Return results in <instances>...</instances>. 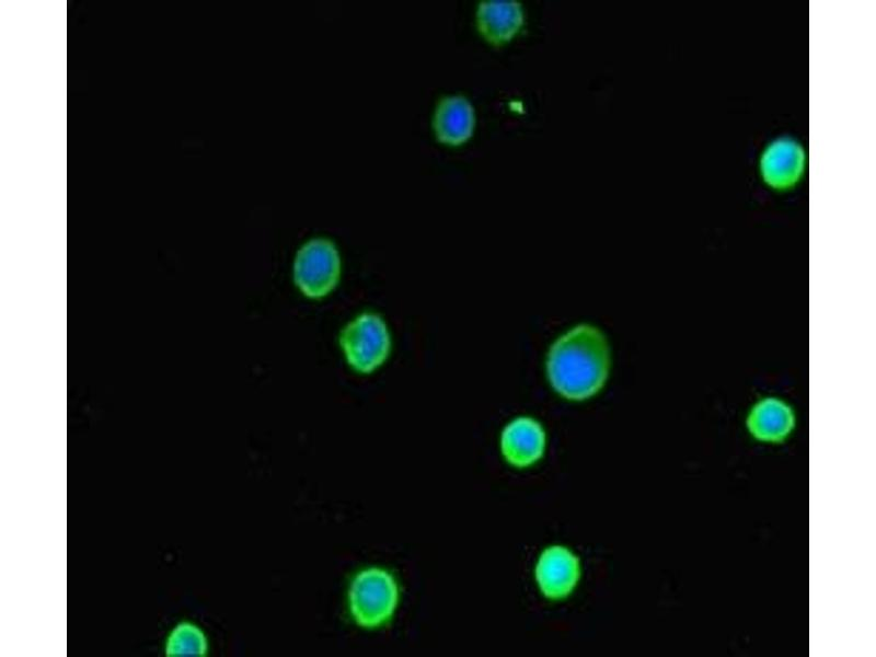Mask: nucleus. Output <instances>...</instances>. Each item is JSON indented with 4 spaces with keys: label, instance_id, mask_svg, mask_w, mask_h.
<instances>
[{
    "label": "nucleus",
    "instance_id": "f257e3e1",
    "mask_svg": "<svg viewBox=\"0 0 876 657\" xmlns=\"http://www.w3.org/2000/svg\"><path fill=\"white\" fill-rule=\"evenodd\" d=\"M610 349L603 333L590 324H579L551 346L546 372L562 396L581 401L595 395L606 383Z\"/></svg>",
    "mask_w": 876,
    "mask_h": 657
},
{
    "label": "nucleus",
    "instance_id": "f03ea898",
    "mask_svg": "<svg viewBox=\"0 0 876 657\" xmlns=\"http://www.w3.org/2000/svg\"><path fill=\"white\" fill-rule=\"evenodd\" d=\"M400 599L394 576L387 569L369 567L353 578L348 608L354 621L365 629H377L393 616Z\"/></svg>",
    "mask_w": 876,
    "mask_h": 657
},
{
    "label": "nucleus",
    "instance_id": "7ed1b4c3",
    "mask_svg": "<svg viewBox=\"0 0 876 657\" xmlns=\"http://www.w3.org/2000/svg\"><path fill=\"white\" fill-rule=\"evenodd\" d=\"M339 344L348 364L364 373L381 366L391 347L385 322L380 315L369 312L358 315L343 328Z\"/></svg>",
    "mask_w": 876,
    "mask_h": 657
},
{
    "label": "nucleus",
    "instance_id": "20e7f679",
    "mask_svg": "<svg viewBox=\"0 0 876 657\" xmlns=\"http://www.w3.org/2000/svg\"><path fill=\"white\" fill-rule=\"evenodd\" d=\"M339 274V254L331 240L314 238L298 250L293 262V279L307 297L321 298L327 295L336 286Z\"/></svg>",
    "mask_w": 876,
    "mask_h": 657
},
{
    "label": "nucleus",
    "instance_id": "39448f33",
    "mask_svg": "<svg viewBox=\"0 0 876 657\" xmlns=\"http://www.w3.org/2000/svg\"><path fill=\"white\" fill-rule=\"evenodd\" d=\"M580 575L579 557L567 546L560 544L545 548L534 567L540 592L552 601L567 598L576 588Z\"/></svg>",
    "mask_w": 876,
    "mask_h": 657
},
{
    "label": "nucleus",
    "instance_id": "423d86ee",
    "mask_svg": "<svg viewBox=\"0 0 876 657\" xmlns=\"http://www.w3.org/2000/svg\"><path fill=\"white\" fill-rule=\"evenodd\" d=\"M546 434L540 422L529 416L510 420L500 435V451L507 463L525 469L542 459Z\"/></svg>",
    "mask_w": 876,
    "mask_h": 657
},
{
    "label": "nucleus",
    "instance_id": "0eeeda50",
    "mask_svg": "<svg viewBox=\"0 0 876 657\" xmlns=\"http://www.w3.org/2000/svg\"><path fill=\"white\" fill-rule=\"evenodd\" d=\"M804 148L793 138L782 137L766 146L760 159L763 181L775 189L795 185L805 169Z\"/></svg>",
    "mask_w": 876,
    "mask_h": 657
},
{
    "label": "nucleus",
    "instance_id": "6e6552de",
    "mask_svg": "<svg viewBox=\"0 0 876 657\" xmlns=\"http://www.w3.org/2000/svg\"><path fill=\"white\" fill-rule=\"evenodd\" d=\"M796 425L795 411L777 396H764L749 410L746 427L758 441L780 443L785 441Z\"/></svg>",
    "mask_w": 876,
    "mask_h": 657
},
{
    "label": "nucleus",
    "instance_id": "1a4fd4ad",
    "mask_svg": "<svg viewBox=\"0 0 876 657\" xmlns=\"http://www.w3.org/2000/svg\"><path fill=\"white\" fill-rule=\"evenodd\" d=\"M474 110L462 95H448L437 103L433 129L437 140L448 146H459L473 134Z\"/></svg>",
    "mask_w": 876,
    "mask_h": 657
},
{
    "label": "nucleus",
    "instance_id": "9d476101",
    "mask_svg": "<svg viewBox=\"0 0 876 657\" xmlns=\"http://www.w3.org/2000/svg\"><path fill=\"white\" fill-rule=\"evenodd\" d=\"M522 24L523 10L518 1H481L477 7V30L493 45L509 42Z\"/></svg>",
    "mask_w": 876,
    "mask_h": 657
},
{
    "label": "nucleus",
    "instance_id": "9b49d317",
    "mask_svg": "<svg viewBox=\"0 0 876 657\" xmlns=\"http://www.w3.org/2000/svg\"><path fill=\"white\" fill-rule=\"evenodd\" d=\"M164 653L168 657L206 656L208 653L207 636L195 623L181 621L169 633Z\"/></svg>",
    "mask_w": 876,
    "mask_h": 657
}]
</instances>
